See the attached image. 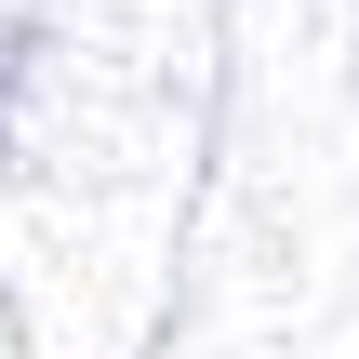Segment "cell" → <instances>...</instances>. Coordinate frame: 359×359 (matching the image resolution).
Listing matches in <instances>:
<instances>
[]
</instances>
